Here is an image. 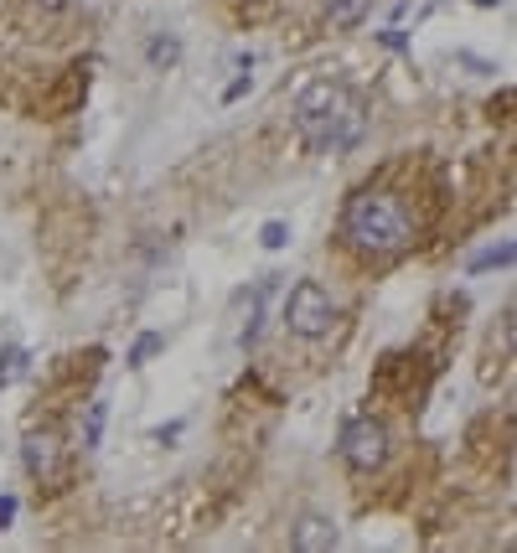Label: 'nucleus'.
I'll return each mask as SVG.
<instances>
[{"instance_id": "7", "label": "nucleus", "mask_w": 517, "mask_h": 553, "mask_svg": "<svg viewBox=\"0 0 517 553\" xmlns=\"http://www.w3.org/2000/svg\"><path fill=\"white\" fill-rule=\"evenodd\" d=\"M373 11V0H326V26L331 32H352V26H362Z\"/></svg>"}, {"instance_id": "14", "label": "nucleus", "mask_w": 517, "mask_h": 553, "mask_svg": "<svg viewBox=\"0 0 517 553\" xmlns=\"http://www.w3.org/2000/svg\"><path fill=\"white\" fill-rule=\"evenodd\" d=\"M249 88H254V78H249V73H243V78H233V83H228V94H223V104L243 99V94H249Z\"/></svg>"}, {"instance_id": "10", "label": "nucleus", "mask_w": 517, "mask_h": 553, "mask_svg": "<svg viewBox=\"0 0 517 553\" xmlns=\"http://www.w3.org/2000/svg\"><path fill=\"white\" fill-rule=\"evenodd\" d=\"M166 347V336L161 331H145V336H135V347H130V367H145L150 357H156Z\"/></svg>"}, {"instance_id": "4", "label": "nucleus", "mask_w": 517, "mask_h": 553, "mask_svg": "<svg viewBox=\"0 0 517 553\" xmlns=\"http://www.w3.org/2000/svg\"><path fill=\"white\" fill-rule=\"evenodd\" d=\"M342 460L352 471H378L388 460V429L378 419H347L342 424Z\"/></svg>"}, {"instance_id": "17", "label": "nucleus", "mask_w": 517, "mask_h": 553, "mask_svg": "<svg viewBox=\"0 0 517 553\" xmlns=\"http://www.w3.org/2000/svg\"><path fill=\"white\" fill-rule=\"evenodd\" d=\"M476 6H481V11H492V6H502V0H476Z\"/></svg>"}, {"instance_id": "9", "label": "nucleus", "mask_w": 517, "mask_h": 553, "mask_svg": "<svg viewBox=\"0 0 517 553\" xmlns=\"http://www.w3.org/2000/svg\"><path fill=\"white\" fill-rule=\"evenodd\" d=\"M104 424H109V398H94V404H88V419H83V450H99Z\"/></svg>"}, {"instance_id": "11", "label": "nucleus", "mask_w": 517, "mask_h": 553, "mask_svg": "<svg viewBox=\"0 0 517 553\" xmlns=\"http://www.w3.org/2000/svg\"><path fill=\"white\" fill-rule=\"evenodd\" d=\"M21 373H26V347H6V352H0V388L16 383Z\"/></svg>"}, {"instance_id": "5", "label": "nucleus", "mask_w": 517, "mask_h": 553, "mask_svg": "<svg viewBox=\"0 0 517 553\" xmlns=\"http://www.w3.org/2000/svg\"><path fill=\"white\" fill-rule=\"evenodd\" d=\"M21 460H26V471H32L37 481H52L57 466H63V440H57L52 429H32V435L21 440Z\"/></svg>"}, {"instance_id": "6", "label": "nucleus", "mask_w": 517, "mask_h": 553, "mask_svg": "<svg viewBox=\"0 0 517 553\" xmlns=\"http://www.w3.org/2000/svg\"><path fill=\"white\" fill-rule=\"evenodd\" d=\"M290 543H295L300 553H331V548H337V522L321 517V512H306V517L290 528Z\"/></svg>"}, {"instance_id": "1", "label": "nucleus", "mask_w": 517, "mask_h": 553, "mask_svg": "<svg viewBox=\"0 0 517 553\" xmlns=\"http://www.w3.org/2000/svg\"><path fill=\"white\" fill-rule=\"evenodd\" d=\"M362 125H368L362 104L331 78L311 83L306 94L295 99V130L311 150H331V156H337V150H352L362 140Z\"/></svg>"}, {"instance_id": "8", "label": "nucleus", "mask_w": 517, "mask_h": 553, "mask_svg": "<svg viewBox=\"0 0 517 553\" xmlns=\"http://www.w3.org/2000/svg\"><path fill=\"white\" fill-rule=\"evenodd\" d=\"M176 57H181V42L171 37V32H156L145 42V63L156 68V73H166V68H176Z\"/></svg>"}, {"instance_id": "12", "label": "nucleus", "mask_w": 517, "mask_h": 553, "mask_svg": "<svg viewBox=\"0 0 517 553\" xmlns=\"http://www.w3.org/2000/svg\"><path fill=\"white\" fill-rule=\"evenodd\" d=\"M502 264H512V243H497V249H481V254L471 259V274H481V269H502Z\"/></svg>"}, {"instance_id": "13", "label": "nucleus", "mask_w": 517, "mask_h": 553, "mask_svg": "<svg viewBox=\"0 0 517 553\" xmlns=\"http://www.w3.org/2000/svg\"><path fill=\"white\" fill-rule=\"evenodd\" d=\"M259 243H264V249H285V243H290V223H264V233H259Z\"/></svg>"}, {"instance_id": "18", "label": "nucleus", "mask_w": 517, "mask_h": 553, "mask_svg": "<svg viewBox=\"0 0 517 553\" xmlns=\"http://www.w3.org/2000/svg\"><path fill=\"white\" fill-rule=\"evenodd\" d=\"M47 6H68V0H47Z\"/></svg>"}, {"instance_id": "3", "label": "nucleus", "mask_w": 517, "mask_h": 553, "mask_svg": "<svg viewBox=\"0 0 517 553\" xmlns=\"http://www.w3.org/2000/svg\"><path fill=\"white\" fill-rule=\"evenodd\" d=\"M285 326L295 336H306V342H321L337 326V300H331L316 280H300L290 295H285Z\"/></svg>"}, {"instance_id": "16", "label": "nucleus", "mask_w": 517, "mask_h": 553, "mask_svg": "<svg viewBox=\"0 0 517 553\" xmlns=\"http://www.w3.org/2000/svg\"><path fill=\"white\" fill-rule=\"evenodd\" d=\"M181 429H187V424H181V419H171V424H161L150 440H156V445H166V440H176V435H181Z\"/></svg>"}, {"instance_id": "2", "label": "nucleus", "mask_w": 517, "mask_h": 553, "mask_svg": "<svg viewBox=\"0 0 517 553\" xmlns=\"http://www.w3.org/2000/svg\"><path fill=\"white\" fill-rule=\"evenodd\" d=\"M342 238L352 243L357 254H368V259H393V254H404L409 243H414V223H409V212L404 202L393 197V192H357L342 212Z\"/></svg>"}, {"instance_id": "15", "label": "nucleus", "mask_w": 517, "mask_h": 553, "mask_svg": "<svg viewBox=\"0 0 517 553\" xmlns=\"http://www.w3.org/2000/svg\"><path fill=\"white\" fill-rule=\"evenodd\" d=\"M16 512H21V502H16V497H0V528H11Z\"/></svg>"}]
</instances>
